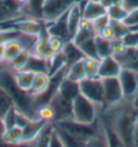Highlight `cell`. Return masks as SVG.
<instances>
[{"mask_svg": "<svg viewBox=\"0 0 138 147\" xmlns=\"http://www.w3.org/2000/svg\"><path fill=\"white\" fill-rule=\"evenodd\" d=\"M0 87L10 95L17 110L28 116L30 119H37L35 97L17 86L14 79V71L5 62L0 68Z\"/></svg>", "mask_w": 138, "mask_h": 147, "instance_id": "cell-1", "label": "cell"}, {"mask_svg": "<svg viewBox=\"0 0 138 147\" xmlns=\"http://www.w3.org/2000/svg\"><path fill=\"white\" fill-rule=\"evenodd\" d=\"M100 108L79 93L72 100V120L79 123L92 124L99 117Z\"/></svg>", "mask_w": 138, "mask_h": 147, "instance_id": "cell-2", "label": "cell"}, {"mask_svg": "<svg viewBox=\"0 0 138 147\" xmlns=\"http://www.w3.org/2000/svg\"><path fill=\"white\" fill-rule=\"evenodd\" d=\"M55 124L66 130L71 135L82 140L84 142H88V140L94 138L95 135H97L101 131V122L99 120V117H98V120L96 122H94L92 124L79 123V122L72 119L55 122Z\"/></svg>", "mask_w": 138, "mask_h": 147, "instance_id": "cell-3", "label": "cell"}, {"mask_svg": "<svg viewBox=\"0 0 138 147\" xmlns=\"http://www.w3.org/2000/svg\"><path fill=\"white\" fill-rule=\"evenodd\" d=\"M80 93L88 100L96 104L100 109L105 107V95L104 84L99 77L97 78H85L79 82Z\"/></svg>", "mask_w": 138, "mask_h": 147, "instance_id": "cell-4", "label": "cell"}, {"mask_svg": "<svg viewBox=\"0 0 138 147\" xmlns=\"http://www.w3.org/2000/svg\"><path fill=\"white\" fill-rule=\"evenodd\" d=\"M80 0H44L42 9V21L49 24L63 14L68 12L69 9Z\"/></svg>", "mask_w": 138, "mask_h": 147, "instance_id": "cell-5", "label": "cell"}, {"mask_svg": "<svg viewBox=\"0 0 138 147\" xmlns=\"http://www.w3.org/2000/svg\"><path fill=\"white\" fill-rule=\"evenodd\" d=\"M104 95H105V107H112L120 104L124 100L123 91L121 88V83L118 77H111V78H104Z\"/></svg>", "mask_w": 138, "mask_h": 147, "instance_id": "cell-6", "label": "cell"}, {"mask_svg": "<svg viewBox=\"0 0 138 147\" xmlns=\"http://www.w3.org/2000/svg\"><path fill=\"white\" fill-rule=\"evenodd\" d=\"M118 78L121 83L124 100L132 101L138 91V73L131 69L122 68Z\"/></svg>", "mask_w": 138, "mask_h": 147, "instance_id": "cell-7", "label": "cell"}, {"mask_svg": "<svg viewBox=\"0 0 138 147\" xmlns=\"http://www.w3.org/2000/svg\"><path fill=\"white\" fill-rule=\"evenodd\" d=\"M49 104H51L55 111V119L53 123L72 119V101L65 98L58 92H56L50 100Z\"/></svg>", "mask_w": 138, "mask_h": 147, "instance_id": "cell-8", "label": "cell"}, {"mask_svg": "<svg viewBox=\"0 0 138 147\" xmlns=\"http://www.w3.org/2000/svg\"><path fill=\"white\" fill-rule=\"evenodd\" d=\"M22 18H27L24 13L23 5L15 0H0V24L17 21Z\"/></svg>", "mask_w": 138, "mask_h": 147, "instance_id": "cell-9", "label": "cell"}, {"mask_svg": "<svg viewBox=\"0 0 138 147\" xmlns=\"http://www.w3.org/2000/svg\"><path fill=\"white\" fill-rule=\"evenodd\" d=\"M14 28L21 34L39 37L46 29V24L42 20L32 18H22L13 22Z\"/></svg>", "mask_w": 138, "mask_h": 147, "instance_id": "cell-10", "label": "cell"}, {"mask_svg": "<svg viewBox=\"0 0 138 147\" xmlns=\"http://www.w3.org/2000/svg\"><path fill=\"white\" fill-rule=\"evenodd\" d=\"M67 14H68V12H66L62 16L56 18L55 21H53V22H51L49 24H46L48 34L60 37L65 42L72 40V36L69 32L68 24H67Z\"/></svg>", "mask_w": 138, "mask_h": 147, "instance_id": "cell-11", "label": "cell"}, {"mask_svg": "<svg viewBox=\"0 0 138 147\" xmlns=\"http://www.w3.org/2000/svg\"><path fill=\"white\" fill-rule=\"evenodd\" d=\"M121 70H122V66L113 55L99 60L98 77L100 79L119 77Z\"/></svg>", "mask_w": 138, "mask_h": 147, "instance_id": "cell-12", "label": "cell"}, {"mask_svg": "<svg viewBox=\"0 0 138 147\" xmlns=\"http://www.w3.org/2000/svg\"><path fill=\"white\" fill-rule=\"evenodd\" d=\"M80 5L82 9V18L90 22L107 14V9L98 0H80Z\"/></svg>", "mask_w": 138, "mask_h": 147, "instance_id": "cell-13", "label": "cell"}, {"mask_svg": "<svg viewBox=\"0 0 138 147\" xmlns=\"http://www.w3.org/2000/svg\"><path fill=\"white\" fill-rule=\"evenodd\" d=\"M99 120H100L101 125H102V131L105 134L108 147H126L124 142L122 141V138L117 133L113 125L111 124L110 120L102 115H99Z\"/></svg>", "mask_w": 138, "mask_h": 147, "instance_id": "cell-14", "label": "cell"}, {"mask_svg": "<svg viewBox=\"0 0 138 147\" xmlns=\"http://www.w3.org/2000/svg\"><path fill=\"white\" fill-rule=\"evenodd\" d=\"M48 122L40 119H31L23 128V143H32L39 136Z\"/></svg>", "mask_w": 138, "mask_h": 147, "instance_id": "cell-15", "label": "cell"}, {"mask_svg": "<svg viewBox=\"0 0 138 147\" xmlns=\"http://www.w3.org/2000/svg\"><path fill=\"white\" fill-rule=\"evenodd\" d=\"M122 68L131 69L138 73V48H127L123 54L115 57Z\"/></svg>", "mask_w": 138, "mask_h": 147, "instance_id": "cell-16", "label": "cell"}, {"mask_svg": "<svg viewBox=\"0 0 138 147\" xmlns=\"http://www.w3.org/2000/svg\"><path fill=\"white\" fill-rule=\"evenodd\" d=\"M51 82V76L48 73H36L33 83L29 93L33 97H38L42 95L48 90Z\"/></svg>", "mask_w": 138, "mask_h": 147, "instance_id": "cell-17", "label": "cell"}, {"mask_svg": "<svg viewBox=\"0 0 138 147\" xmlns=\"http://www.w3.org/2000/svg\"><path fill=\"white\" fill-rule=\"evenodd\" d=\"M62 52H63L65 59H66V64H67L68 67L70 65L74 64L76 62L83 60L85 57V55L83 54V52L80 50V48L72 40L68 42H65Z\"/></svg>", "mask_w": 138, "mask_h": 147, "instance_id": "cell-18", "label": "cell"}, {"mask_svg": "<svg viewBox=\"0 0 138 147\" xmlns=\"http://www.w3.org/2000/svg\"><path fill=\"white\" fill-rule=\"evenodd\" d=\"M81 20H82V9H81V5L79 1L69 9L68 14H67V24H68L69 32L71 34L72 38L74 34L78 32Z\"/></svg>", "mask_w": 138, "mask_h": 147, "instance_id": "cell-19", "label": "cell"}, {"mask_svg": "<svg viewBox=\"0 0 138 147\" xmlns=\"http://www.w3.org/2000/svg\"><path fill=\"white\" fill-rule=\"evenodd\" d=\"M21 35L17 37H14L11 38L9 40H7L5 42V63H9L13 60L16 55L19 54L22 50H24L23 43L19 39Z\"/></svg>", "mask_w": 138, "mask_h": 147, "instance_id": "cell-20", "label": "cell"}, {"mask_svg": "<svg viewBox=\"0 0 138 147\" xmlns=\"http://www.w3.org/2000/svg\"><path fill=\"white\" fill-rule=\"evenodd\" d=\"M35 76H36V73H33L31 70H28V69H22V70L14 71L15 82L17 83V86L22 90L27 92H29L31 89Z\"/></svg>", "mask_w": 138, "mask_h": 147, "instance_id": "cell-21", "label": "cell"}, {"mask_svg": "<svg viewBox=\"0 0 138 147\" xmlns=\"http://www.w3.org/2000/svg\"><path fill=\"white\" fill-rule=\"evenodd\" d=\"M57 92H58L63 97L67 98L69 101H72L74 97L80 93L79 83L74 82V81H71V80H69L67 77H65V78L62 80Z\"/></svg>", "mask_w": 138, "mask_h": 147, "instance_id": "cell-22", "label": "cell"}, {"mask_svg": "<svg viewBox=\"0 0 138 147\" xmlns=\"http://www.w3.org/2000/svg\"><path fill=\"white\" fill-rule=\"evenodd\" d=\"M53 124H54V129L57 132V134L60 135V140H62L65 147H85L86 142H84L82 140L71 135L69 132H67L66 130H64V129L58 127V125H56L55 123Z\"/></svg>", "mask_w": 138, "mask_h": 147, "instance_id": "cell-23", "label": "cell"}, {"mask_svg": "<svg viewBox=\"0 0 138 147\" xmlns=\"http://www.w3.org/2000/svg\"><path fill=\"white\" fill-rule=\"evenodd\" d=\"M66 77L74 82H81L83 79L86 78L85 75V69H84V62L83 60L76 62L74 64L70 65L67 69V74Z\"/></svg>", "mask_w": 138, "mask_h": 147, "instance_id": "cell-24", "label": "cell"}, {"mask_svg": "<svg viewBox=\"0 0 138 147\" xmlns=\"http://www.w3.org/2000/svg\"><path fill=\"white\" fill-rule=\"evenodd\" d=\"M30 51L24 49L19 52V54L14 57L13 60L7 63L8 66L12 69L13 71H17V70H22V69H25V67L27 66L28 61L30 59Z\"/></svg>", "mask_w": 138, "mask_h": 147, "instance_id": "cell-25", "label": "cell"}, {"mask_svg": "<svg viewBox=\"0 0 138 147\" xmlns=\"http://www.w3.org/2000/svg\"><path fill=\"white\" fill-rule=\"evenodd\" d=\"M36 118L43 120L48 123H53L55 119V111L49 103L41 104L36 108Z\"/></svg>", "mask_w": 138, "mask_h": 147, "instance_id": "cell-26", "label": "cell"}, {"mask_svg": "<svg viewBox=\"0 0 138 147\" xmlns=\"http://www.w3.org/2000/svg\"><path fill=\"white\" fill-rule=\"evenodd\" d=\"M1 138L9 144H22L23 143V129L17 125L10 129H5V133Z\"/></svg>", "mask_w": 138, "mask_h": 147, "instance_id": "cell-27", "label": "cell"}, {"mask_svg": "<svg viewBox=\"0 0 138 147\" xmlns=\"http://www.w3.org/2000/svg\"><path fill=\"white\" fill-rule=\"evenodd\" d=\"M25 69L31 70L33 73H48L49 74V62L44 59L30 55L27 66Z\"/></svg>", "mask_w": 138, "mask_h": 147, "instance_id": "cell-28", "label": "cell"}, {"mask_svg": "<svg viewBox=\"0 0 138 147\" xmlns=\"http://www.w3.org/2000/svg\"><path fill=\"white\" fill-rule=\"evenodd\" d=\"M95 45H96L97 55H98L99 60L112 55V51H111V40H107V39L100 38V37H98L96 35V36H95Z\"/></svg>", "mask_w": 138, "mask_h": 147, "instance_id": "cell-29", "label": "cell"}, {"mask_svg": "<svg viewBox=\"0 0 138 147\" xmlns=\"http://www.w3.org/2000/svg\"><path fill=\"white\" fill-rule=\"evenodd\" d=\"M52 130H53V123L46 124V128L43 129L41 133L39 134V136L32 143H30L31 147H49Z\"/></svg>", "mask_w": 138, "mask_h": 147, "instance_id": "cell-30", "label": "cell"}, {"mask_svg": "<svg viewBox=\"0 0 138 147\" xmlns=\"http://www.w3.org/2000/svg\"><path fill=\"white\" fill-rule=\"evenodd\" d=\"M129 10L123 5H112L107 9V15L111 21H124Z\"/></svg>", "mask_w": 138, "mask_h": 147, "instance_id": "cell-31", "label": "cell"}, {"mask_svg": "<svg viewBox=\"0 0 138 147\" xmlns=\"http://www.w3.org/2000/svg\"><path fill=\"white\" fill-rule=\"evenodd\" d=\"M78 47L80 48V50L83 52V54L85 55V57H91V59H95V60L99 61V57L97 55L96 51V45H95V37L82 42Z\"/></svg>", "mask_w": 138, "mask_h": 147, "instance_id": "cell-32", "label": "cell"}, {"mask_svg": "<svg viewBox=\"0 0 138 147\" xmlns=\"http://www.w3.org/2000/svg\"><path fill=\"white\" fill-rule=\"evenodd\" d=\"M84 69L86 78H97L98 77V67H99V61L91 57H84Z\"/></svg>", "mask_w": 138, "mask_h": 147, "instance_id": "cell-33", "label": "cell"}, {"mask_svg": "<svg viewBox=\"0 0 138 147\" xmlns=\"http://www.w3.org/2000/svg\"><path fill=\"white\" fill-rule=\"evenodd\" d=\"M14 106L12 98L7 92L0 87V118L2 119L5 115Z\"/></svg>", "mask_w": 138, "mask_h": 147, "instance_id": "cell-34", "label": "cell"}, {"mask_svg": "<svg viewBox=\"0 0 138 147\" xmlns=\"http://www.w3.org/2000/svg\"><path fill=\"white\" fill-rule=\"evenodd\" d=\"M110 26L113 29L115 38L117 39H123L125 35L131 30L124 21H110Z\"/></svg>", "mask_w": 138, "mask_h": 147, "instance_id": "cell-35", "label": "cell"}, {"mask_svg": "<svg viewBox=\"0 0 138 147\" xmlns=\"http://www.w3.org/2000/svg\"><path fill=\"white\" fill-rule=\"evenodd\" d=\"M46 42H48V47L52 52L54 53H58L63 50L65 45V41L57 36H54V35H50L48 34V38H46Z\"/></svg>", "mask_w": 138, "mask_h": 147, "instance_id": "cell-36", "label": "cell"}, {"mask_svg": "<svg viewBox=\"0 0 138 147\" xmlns=\"http://www.w3.org/2000/svg\"><path fill=\"white\" fill-rule=\"evenodd\" d=\"M85 147H108L105 134H104V131H102V125H101L100 132L97 135H95L94 138H91V140H88L86 142Z\"/></svg>", "mask_w": 138, "mask_h": 147, "instance_id": "cell-37", "label": "cell"}, {"mask_svg": "<svg viewBox=\"0 0 138 147\" xmlns=\"http://www.w3.org/2000/svg\"><path fill=\"white\" fill-rule=\"evenodd\" d=\"M16 115H17V108L13 106L11 109L5 115V117L2 118V121L5 123V129H10L12 127L16 125Z\"/></svg>", "mask_w": 138, "mask_h": 147, "instance_id": "cell-38", "label": "cell"}, {"mask_svg": "<svg viewBox=\"0 0 138 147\" xmlns=\"http://www.w3.org/2000/svg\"><path fill=\"white\" fill-rule=\"evenodd\" d=\"M127 49L126 45L122 39H112L111 40V51H112V55L115 57H118L121 54H123Z\"/></svg>", "mask_w": 138, "mask_h": 147, "instance_id": "cell-39", "label": "cell"}, {"mask_svg": "<svg viewBox=\"0 0 138 147\" xmlns=\"http://www.w3.org/2000/svg\"><path fill=\"white\" fill-rule=\"evenodd\" d=\"M110 18L107 15V14H105V15H101V16H99L98 18H96V20H94L92 22V26H93V29L95 30V32H98L100 29H102L104 27H106V26H108L109 24H110Z\"/></svg>", "mask_w": 138, "mask_h": 147, "instance_id": "cell-40", "label": "cell"}, {"mask_svg": "<svg viewBox=\"0 0 138 147\" xmlns=\"http://www.w3.org/2000/svg\"><path fill=\"white\" fill-rule=\"evenodd\" d=\"M122 40L127 48H138V32L129 30Z\"/></svg>", "mask_w": 138, "mask_h": 147, "instance_id": "cell-41", "label": "cell"}, {"mask_svg": "<svg viewBox=\"0 0 138 147\" xmlns=\"http://www.w3.org/2000/svg\"><path fill=\"white\" fill-rule=\"evenodd\" d=\"M124 23L129 26V28L137 26L138 25V8L129 10V13L124 18Z\"/></svg>", "mask_w": 138, "mask_h": 147, "instance_id": "cell-42", "label": "cell"}, {"mask_svg": "<svg viewBox=\"0 0 138 147\" xmlns=\"http://www.w3.org/2000/svg\"><path fill=\"white\" fill-rule=\"evenodd\" d=\"M96 35L98 37H100V38L107 39V40H112V39H115V32H113V29H112V27L110 26V24H109L108 26H106V27H104L102 29H100Z\"/></svg>", "mask_w": 138, "mask_h": 147, "instance_id": "cell-43", "label": "cell"}, {"mask_svg": "<svg viewBox=\"0 0 138 147\" xmlns=\"http://www.w3.org/2000/svg\"><path fill=\"white\" fill-rule=\"evenodd\" d=\"M49 147H65L63 142H62V140H60V135L57 134V132L54 129V124H53V130H52V133H51Z\"/></svg>", "mask_w": 138, "mask_h": 147, "instance_id": "cell-44", "label": "cell"}, {"mask_svg": "<svg viewBox=\"0 0 138 147\" xmlns=\"http://www.w3.org/2000/svg\"><path fill=\"white\" fill-rule=\"evenodd\" d=\"M0 147H31L30 143H22V144H9L5 142L2 138H0Z\"/></svg>", "mask_w": 138, "mask_h": 147, "instance_id": "cell-45", "label": "cell"}, {"mask_svg": "<svg viewBox=\"0 0 138 147\" xmlns=\"http://www.w3.org/2000/svg\"><path fill=\"white\" fill-rule=\"evenodd\" d=\"M134 147H138V120L136 127H135V131H134V138H133Z\"/></svg>", "mask_w": 138, "mask_h": 147, "instance_id": "cell-46", "label": "cell"}, {"mask_svg": "<svg viewBox=\"0 0 138 147\" xmlns=\"http://www.w3.org/2000/svg\"><path fill=\"white\" fill-rule=\"evenodd\" d=\"M5 63V43L0 45V65Z\"/></svg>", "mask_w": 138, "mask_h": 147, "instance_id": "cell-47", "label": "cell"}, {"mask_svg": "<svg viewBox=\"0 0 138 147\" xmlns=\"http://www.w3.org/2000/svg\"><path fill=\"white\" fill-rule=\"evenodd\" d=\"M99 2H100L101 5H104L106 9H108L110 5H113V2H112V0H98Z\"/></svg>", "mask_w": 138, "mask_h": 147, "instance_id": "cell-48", "label": "cell"}, {"mask_svg": "<svg viewBox=\"0 0 138 147\" xmlns=\"http://www.w3.org/2000/svg\"><path fill=\"white\" fill-rule=\"evenodd\" d=\"M132 104H133L134 108L138 111V91H137V93H136V95L134 96V98L132 100Z\"/></svg>", "mask_w": 138, "mask_h": 147, "instance_id": "cell-49", "label": "cell"}, {"mask_svg": "<svg viewBox=\"0 0 138 147\" xmlns=\"http://www.w3.org/2000/svg\"><path fill=\"white\" fill-rule=\"evenodd\" d=\"M5 123H3L2 119L0 118V138H2V135H3V133H5Z\"/></svg>", "mask_w": 138, "mask_h": 147, "instance_id": "cell-50", "label": "cell"}, {"mask_svg": "<svg viewBox=\"0 0 138 147\" xmlns=\"http://www.w3.org/2000/svg\"><path fill=\"white\" fill-rule=\"evenodd\" d=\"M15 1L21 5H26L29 2V0H15Z\"/></svg>", "mask_w": 138, "mask_h": 147, "instance_id": "cell-51", "label": "cell"}, {"mask_svg": "<svg viewBox=\"0 0 138 147\" xmlns=\"http://www.w3.org/2000/svg\"><path fill=\"white\" fill-rule=\"evenodd\" d=\"M113 5H124V0H112Z\"/></svg>", "mask_w": 138, "mask_h": 147, "instance_id": "cell-52", "label": "cell"}, {"mask_svg": "<svg viewBox=\"0 0 138 147\" xmlns=\"http://www.w3.org/2000/svg\"><path fill=\"white\" fill-rule=\"evenodd\" d=\"M1 66H2V64H1V65H0V68H1Z\"/></svg>", "mask_w": 138, "mask_h": 147, "instance_id": "cell-53", "label": "cell"}]
</instances>
